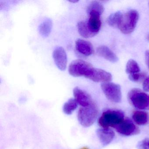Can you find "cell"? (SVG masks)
Returning a JSON list of instances; mask_svg holds the SVG:
<instances>
[{
	"label": "cell",
	"instance_id": "obj_1",
	"mask_svg": "<svg viewBox=\"0 0 149 149\" xmlns=\"http://www.w3.org/2000/svg\"><path fill=\"white\" fill-rule=\"evenodd\" d=\"M98 113V109L94 102L88 106L81 107L78 111V121L83 127H90L96 120Z\"/></svg>",
	"mask_w": 149,
	"mask_h": 149
},
{
	"label": "cell",
	"instance_id": "obj_2",
	"mask_svg": "<svg viewBox=\"0 0 149 149\" xmlns=\"http://www.w3.org/2000/svg\"><path fill=\"white\" fill-rule=\"evenodd\" d=\"M124 113L121 111L108 110L103 112L99 118L98 124L102 128H115L124 119Z\"/></svg>",
	"mask_w": 149,
	"mask_h": 149
},
{
	"label": "cell",
	"instance_id": "obj_3",
	"mask_svg": "<svg viewBox=\"0 0 149 149\" xmlns=\"http://www.w3.org/2000/svg\"><path fill=\"white\" fill-rule=\"evenodd\" d=\"M94 68L93 66L89 63L78 59L71 63L69 67L68 71L70 74L72 76L84 77L88 78Z\"/></svg>",
	"mask_w": 149,
	"mask_h": 149
},
{
	"label": "cell",
	"instance_id": "obj_4",
	"mask_svg": "<svg viewBox=\"0 0 149 149\" xmlns=\"http://www.w3.org/2000/svg\"><path fill=\"white\" fill-rule=\"evenodd\" d=\"M128 98L132 105L140 110L149 109V95L138 89H133L128 94Z\"/></svg>",
	"mask_w": 149,
	"mask_h": 149
},
{
	"label": "cell",
	"instance_id": "obj_5",
	"mask_svg": "<svg viewBox=\"0 0 149 149\" xmlns=\"http://www.w3.org/2000/svg\"><path fill=\"white\" fill-rule=\"evenodd\" d=\"M138 19L137 12L135 10H130L123 15L118 29L123 33L129 34L134 31Z\"/></svg>",
	"mask_w": 149,
	"mask_h": 149
},
{
	"label": "cell",
	"instance_id": "obj_6",
	"mask_svg": "<svg viewBox=\"0 0 149 149\" xmlns=\"http://www.w3.org/2000/svg\"><path fill=\"white\" fill-rule=\"evenodd\" d=\"M101 88L106 97L114 103H119L122 99V93L120 86L113 83H103Z\"/></svg>",
	"mask_w": 149,
	"mask_h": 149
},
{
	"label": "cell",
	"instance_id": "obj_7",
	"mask_svg": "<svg viewBox=\"0 0 149 149\" xmlns=\"http://www.w3.org/2000/svg\"><path fill=\"white\" fill-rule=\"evenodd\" d=\"M115 128L118 133L125 136L135 135L139 132L134 123L129 119H124Z\"/></svg>",
	"mask_w": 149,
	"mask_h": 149
},
{
	"label": "cell",
	"instance_id": "obj_8",
	"mask_svg": "<svg viewBox=\"0 0 149 149\" xmlns=\"http://www.w3.org/2000/svg\"><path fill=\"white\" fill-rule=\"evenodd\" d=\"M53 58L59 70L63 71L67 68L68 58L65 49L62 47L56 48L53 52Z\"/></svg>",
	"mask_w": 149,
	"mask_h": 149
},
{
	"label": "cell",
	"instance_id": "obj_9",
	"mask_svg": "<svg viewBox=\"0 0 149 149\" xmlns=\"http://www.w3.org/2000/svg\"><path fill=\"white\" fill-rule=\"evenodd\" d=\"M73 94L74 99L81 107H86L94 102L91 96L78 87H75L74 89Z\"/></svg>",
	"mask_w": 149,
	"mask_h": 149
},
{
	"label": "cell",
	"instance_id": "obj_10",
	"mask_svg": "<svg viewBox=\"0 0 149 149\" xmlns=\"http://www.w3.org/2000/svg\"><path fill=\"white\" fill-rule=\"evenodd\" d=\"M88 79L95 82H109L112 79V76L105 70L94 68Z\"/></svg>",
	"mask_w": 149,
	"mask_h": 149
},
{
	"label": "cell",
	"instance_id": "obj_11",
	"mask_svg": "<svg viewBox=\"0 0 149 149\" xmlns=\"http://www.w3.org/2000/svg\"><path fill=\"white\" fill-rule=\"evenodd\" d=\"M88 14L89 18L88 21H87L88 26L91 31L95 36L96 35L101 28V15L99 13L95 12H91Z\"/></svg>",
	"mask_w": 149,
	"mask_h": 149
},
{
	"label": "cell",
	"instance_id": "obj_12",
	"mask_svg": "<svg viewBox=\"0 0 149 149\" xmlns=\"http://www.w3.org/2000/svg\"><path fill=\"white\" fill-rule=\"evenodd\" d=\"M97 135L103 146L108 145L114 139L115 134L109 128H100L96 131Z\"/></svg>",
	"mask_w": 149,
	"mask_h": 149
},
{
	"label": "cell",
	"instance_id": "obj_13",
	"mask_svg": "<svg viewBox=\"0 0 149 149\" xmlns=\"http://www.w3.org/2000/svg\"><path fill=\"white\" fill-rule=\"evenodd\" d=\"M77 50L85 56L91 55L94 52L92 44L87 41L78 39L76 42Z\"/></svg>",
	"mask_w": 149,
	"mask_h": 149
},
{
	"label": "cell",
	"instance_id": "obj_14",
	"mask_svg": "<svg viewBox=\"0 0 149 149\" xmlns=\"http://www.w3.org/2000/svg\"><path fill=\"white\" fill-rule=\"evenodd\" d=\"M97 54L100 56L112 63L117 62L118 58L117 56L106 46H102L97 49Z\"/></svg>",
	"mask_w": 149,
	"mask_h": 149
},
{
	"label": "cell",
	"instance_id": "obj_15",
	"mask_svg": "<svg viewBox=\"0 0 149 149\" xmlns=\"http://www.w3.org/2000/svg\"><path fill=\"white\" fill-rule=\"evenodd\" d=\"M53 22L50 19H47L43 21L39 27V33L43 37H47L49 35L52 30Z\"/></svg>",
	"mask_w": 149,
	"mask_h": 149
},
{
	"label": "cell",
	"instance_id": "obj_16",
	"mask_svg": "<svg viewBox=\"0 0 149 149\" xmlns=\"http://www.w3.org/2000/svg\"><path fill=\"white\" fill-rule=\"evenodd\" d=\"M77 29L80 35L85 38H91L95 36L90 30L87 21H81L77 24Z\"/></svg>",
	"mask_w": 149,
	"mask_h": 149
},
{
	"label": "cell",
	"instance_id": "obj_17",
	"mask_svg": "<svg viewBox=\"0 0 149 149\" xmlns=\"http://www.w3.org/2000/svg\"><path fill=\"white\" fill-rule=\"evenodd\" d=\"M133 120L139 125H144L148 121V114L142 111H136L133 113L132 116Z\"/></svg>",
	"mask_w": 149,
	"mask_h": 149
},
{
	"label": "cell",
	"instance_id": "obj_18",
	"mask_svg": "<svg viewBox=\"0 0 149 149\" xmlns=\"http://www.w3.org/2000/svg\"><path fill=\"white\" fill-rule=\"evenodd\" d=\"M123 15V14L119 12L111 15L107 19L108 24L112 27L118 28L121 23Z\"/></svg>",
	"mask_w": 149,
	"mask_h": 149
},
{
	"label": "cell",
	"instance_id": "obj_19",
	"mask_svg": "<svg viewBox=\"0 0 149 149\" xmlns=\"http://www.w3.org/2000/svg\"><path fill=\"white\" fill-rule=\"evenodd\" d=\"M78 103L75 99L70 98L69 99L63 106V112L66 115H71L72 112L77 109Z\"/></svg>",
	"mask_w": 149,
	"mask_h": 149
},
{
	"label": "cell",
	"instance_id": "obj_20",
	"mask_svg": "<svg viewBox=\"0 0 149 149\" xmlns=\"http://www.w3.org/2000/svg\"><path fill=\"white\" fill-rule=\"evenodd\" d=\"M140 68L136 61L130 60L127 62L126 66V72L130 74L139 73Z\"/></svg>",
	"mask_w": 149,
	"mask_h": 149
},
{
	"label": "cell",
	"instance_id": "obj_21",
	"mask_svg": "<svg viewBox=\"0 0 149 149\" xmlns=\"http://www.w3.org/2000/svg\"><path fill=\"white\" fill-rule=\"evenodd\" d=\"M87 12L88 13L92 12H97L101 15L104 12V7L99 2L96 1H93L90 4L88 7Z\"/></svg>",
	"mask_w": 149,
	"mask_h": 149
},
{
	"label": "cell",
	"instance_id": "obj_22",
	"mask_svg": "<svg viewBox=\"0 0 149 149\" xmlns=\"http://www.w3.org/2000/svg\"><path fill=\"white\" fill-rule=\"evenodd\" d=\"M145 76L143 73H136V74H130L129 75V79L130 81L134 82H138L141 81Z\"/></svg>",
	"mask_w": 149,
	"mask_h": 149
},
{
	"label": "cell",
	"instance_id": "obj_23",
	"mask_svg": "<svg viewBox=\"0 0 149 149\" xmlns=\"http://www.w3.org/2000/svg\"><path fill=\"white\" fill-rule=\"evenodd\" d=\"M138 148L140 149H149V139H144L138 144Z\"/></svg>",
	"mask_w": 149,
	"mask_h": 149
},
{
	"label": "cell",
	"instance_id": "obj_24",
	"mask_svg": "<svg viewBox=\"0 0 149 149\" xmlns=\"http://www.w3.org/2000/svg\"><path fill=\"white\" fill-rule=\"evenodd\" d=\"M143 88L145 91L149 92V76L146 77L143 83Z\"/></svg>",
	"mask_w": 149,
	"mask_h": 149
},
{
	"label": "cell",
	"instance_id": "obj_25",
	"mask_svg": "<svg viewBox=\"0 0 149 149\" xmlns=\"http://www.w3.org/2000/svg\"><path fill=\"white\" fill-rule=\"evenodd\" d=\"M145 61L146 65L149 69V50H146V52Z\"/></svg>",
	"mask_w": 149,
	"mask_h": 149
},
{
	"label": "cell",
	"instance_id": "obj_26",
	"mask_svg": "<svg viewBox=\"0 0 149 149\" xmlns=\"http://www.w3.org/2000/svg\"><path fill=\"white\" fill-rule=\"evenodd\" d=\"M69 1L72 3H76L78 2L79 1L78 0H70V1Z\"/></svg>",
	"mask_w": 149,
	"mask_h": 149
},
{
	"label": "cell",
	"instance_id": "obj_27",
	"mask_svg": "<svg viewBox=\"0 0 149 149\" xmlns=\"http://www.w3.org/2000/svg\"><path fill=\"white\" fill-rule=\"evenodd\" d=\"M81 149H89L88 148H87V147H83V148H81Z\"/></svg>",
	"mask_w": 149,
	"mask_h": 149
},
{
	"label": "cell",
	"instance_id": "obj_28",
	"mask_svg": "<svg viewBox=\"0 0 149 149\" xmlns=\"http://www.w3.org/2000/svg\"><path fill=\"white\" fill-rule=\"evenodd\" d=\"M147 39L148 40V41H149V35H148V36H147Z\"/></svg>",
	"mask_w": 149,
	"mask_h": 149
},
{
	"label": "cell",
	"instance_id": "obj_29",
	"mask_svg": "<svg viewBox=\"0 0 149 149\" xmlns=\"http://www.w3.org/2000/svg\"></svg>",
	"mask_w": 149,
	"mask_h": 149
}]
</instances>
